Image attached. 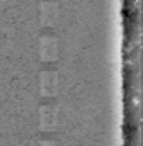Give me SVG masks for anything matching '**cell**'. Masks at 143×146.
Returning <instances> with one entry per match:
<instances>
[{"label":"cell","instance_id":"1","mask_svg":"<svg viewBox=\"0 0 143 146\" xmlns=\"http://www.w3.org/2000/svg\"><path fill=\"white\" fill-rule=\"evenodd\" d=\"M41 92L46 100L56 95V70L55 65H44L41 72Z\"/></svg>","mask_w":143,"mask_h":146},{"label":"cell","instance_id":"2","mask_svg":"<svg viewBox=\"0 0 143 146\" xmlns=\"http://www.w3.org/2000/svg\"><path fill=\"white\" fill-rule=\"evenodd\" d=\"M56 126V107L53 100H44L41 106V131L44 134H53Z\"/></svg>","mask_w":143,"mask_h":146},{"label":"cell","instance_id":"3","mask_svg":"<svg viewBox=\"0 0 143 146\" xmlns=\"http://www.w3.org/2000/svg\"><path fill=\"white\" fill-rule=\"evenodd\" d=\"M41 146H55V139L53 134H41Z\"/></svg>","mask_w":143,"mask_h":146}]
</instances>
